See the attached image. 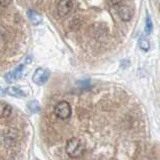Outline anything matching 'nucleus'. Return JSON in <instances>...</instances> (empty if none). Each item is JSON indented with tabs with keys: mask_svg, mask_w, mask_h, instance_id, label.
Instances as JSON below:
<instances>
[{
	"mask_svg": "<svg viewBox=\"0 0 160 160\" xmlns=\"http://www.w3.org/2000/svg\"><path fill=\"white\" fill-rule=\"evenodd\" d=\"M153 30V23H152V20L151 17L147 15L146 16V20H145V32L146 34H150L152 32Z\"/></svg>",
	"mask_w": 160,
	"mask_h": 160,
	"instance_id": "obj_12",
	"label": "nucleus"
},
{
	"mask_svg": "<svg viewBox=\"0 0 160 160\" xmlns=\"http://www.w3.org/2000/svg\"><path fill=\"white\" fill-rule=\"evenodd\" d=\"M138 45H139V48L141 50H143V51H148V50L150 49V43L148 42V40H146L143 37H141L139 39Z\"/></svg>",
	"mask_w": 160,
	"mask_h": 160,
	"instance_id": "obj_11",
	"label": "nucleus"
},
{
	"mask_svg": "<svg viewBox=\"0 0 160 160\" xmlns=\"http://www.w3.org/2000/svg\"><path fill=\"white\" fill-rule=\"evenodd\" d=\"M54 113L60 119H67L71 115V106L67 101H60L55 106Z\"/></svg>",
	"mask_w": 160,
	"mask_h": 160,
	"instance_id": "obj_2",
	"label": "nucleus"
},
{
	"mask_svg": "<svg viewBox=\"0 0 160 160\" xmlns=\"http://www.w3.org/2000/svg\"><path fill=\"white\" fill-rule=\"evenodd\" d=\"M27 107L31 112L36 113L38 111H40V105L38 103L37 100H31L27 103Z\"/></svg>",
	"mask_w": 160,
	"mask_h": 160,
	"instance_id": "obj_10",
	"label": "nucleus"
},
{
	"mask_svg": "<svg viewBox=\"0 0 160 160\" xmlns=\"http://www.w3.org/2000/svg\"><path fill=\"white\" fill-rule=\"evenodd\" d=\"M8 4H10V2H9V1H5V2L0 1V5H2V6H6V5H8Z\"/></svg>",
	"mask_w": 160,
	"mask_h": 160,
	"instance_id": "obj_14",
	"label": "nucleus"
},
{
	"mask_svg": "<svg viewBox=\"0 0 160 160\" xmlns=\"http://www.w3.org/2000/svg\"><path fill=\"white\" fill-rule=\"evenodd\" d=\"M12 112V106L5 101H0V118H6Z\"/></svg>",
	"mask_w": 160,
	"mask_h": 160,
	"instance_id": "obj_7",
	"label": "nucleus"
},
{
	"mask_svg": "<svg viewBox=\"0 0 160 160\" xmlns=\"http://www.w3.org/2000/svg\"><path fill=\"white\" fill-rule=\"evenodd\" d=\"M28 18L34 25H38L42 22V16L37 11L30 9L28 10Z\"/></svg>",
	"mask_w": 160,
	"mask_h": 160,
	"instance_id": "obj_9",
	"label": "nucleus"
},
{
	"mask_svg": "<svg viewBox=\"0 0 160 160\" xmlns=\"http://www.w3.org/2000/svg\"><path fill=\"white\" fill-rule=\"evenodd\" d=\"M5 90V93H8L9 95L14 97H24L26 93H25L21 88L16 87V86H9L4 88Z\"/></svg>",
	"mask_w": 160,
	"mask_h": 160,
	"instance_id": "obj_8",
	"label": "nucleus"
},
{
	"mask_svg": "<svg viewBox=\"0 0 160 160\" xmlns=\"http://www.w3.org/2000/svg\"><path fill=\"white\" fill-rule=\"evenodd\" d=\"M49 76H50V72L47 69L37 68L34 71L32 80H33V82L36 83L37 85H43L47 82V80L49 79Z\"/></svg>",
	"mask_w": 160,
	"mask_h": 160,
	"instance_id": "obj_3",
	"label": "nucleus"
},
{
	"mask_svg": "<svg viewBox=\"0 0 160 160\" xmlns=\"http://www.w3.org/2000/svg\"><path fill=\"white\" fill-rule=\"evenodd\" d=\"M23 69H24V64H20L18 66L15 68L12 72H10L8 74L5 75V79L8 82H12L14 79H18L22 76L23 73Z\"/></svg>",
	"mask_w": 160,
	"mask_h": 160,
	"instance_id": "obj_6",
	"label": "nucleus"
},
{
	"mask_svg": "<svg viewBox=\"0 0 160 160\" xmlns=\"http://www.w3.org/2000/svg\"><path fill=\"white\" fill-rule=\"evenodd\" d=\"M78 84L82 87H88L90 85V81L89 80H84V81H79Z\"/></svg>",
	"mask_w": 160,
	"mask_h": 160,
	"instance_id": "obj_13",
	"label": "nucleus"
},
{
	"mask_svg": "<svg viewBox=\"0 0 160 160\" xmlns=\"http://www.w3.org/2000/svg\"><path fill=\"white\" fill-rule=\"evenodd\" d=\"M65 149H66V153L68 154V156L71 158H78L82 156V154L84 153L83 144L80 141V139L76 137H72L68 140Z\"/></svg>",
	"mask_w": 160,
	"mask_h": 160,
	"instance_id": "obj_1",
	"label": "nucleus"
},
{
	"mask_svg": "<svg viewBox=\"0 0 160 160\" xmlns=\"http://www.w3.org/2000/svg\"><path fill=\"white\" fill-rule=\"evenodd\" d=\"M118 15L123 21H129L133 16V11L131 8L126 6V5H121L118 8Z\"/></svg>",
	"mask_w": 160,
	"mask_h": 160,
	"instance_id": "obj_5",
	"label": "nucleus"
},
{
	"mask_svg": "<svg viewBox=\"0 0 160 160\" xmlns=\"http://www.w3.org/2000/svg\"><path fill=\"white\" fill-rule=\"evenodd\" d=\"M73 8V2L69 1V0H63L58 3L57 6V12L59 16H65L67 15Z\"/></svg>",
	"mask_w": 160,
	"mask_h": 160,
	"instance_id": "obj_4",
	"label": "nucleus"
}]
</instances>
